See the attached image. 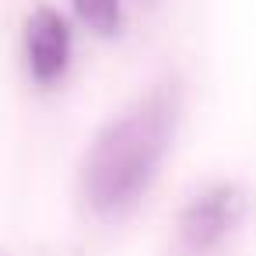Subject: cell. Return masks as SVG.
<instances>
[{
  "label": "cell",
  "instance_id": "6da1fadb",
  "mask_svg": "<svg viewBox=\"0 0 256 256\" xmlns=\"http://www.w3.org/2000/svg\"><path fill=\"white\" fill-rule=\"evenodd\" d=\"M176 120L179 92L162 81L95 134L84 154V200L98 218L116 221L144 200L172 148Z\"/></svg>",
  "mask_w": 256,
  "mask_h": 256
},
{
  "label": "cell",
  "instance_id": "7a4b0ae2",
  "mask_svg": "<svg viewBox=\"0 0 256 256\" xmlns=\"http://www.w3.org/2000/svg\"><path fill=\"white\" fill-rule=\"evenodd\" d=\"M246 218V196L221 182V186H210L204 193H196L182 210H179V242L182 249H190L193 256H204L210 249H218Z\"/></svg>",
  "mask_w": 256,
  "mask_h": 256
},
{
  "label": "cell",
  "instance_id": "3957f363",
  "mask_svg": "<svg viewBox=\"0 0 256 256\" xmlns=\"http://www.w3.org/2000/svg\"><path fill=\"white\" fill-rule=\"evenodd\" d=\"M25 64L36 84H56L70 64V28L60 11L36 8L25 22Z\"/></svg>",
  "mask_w": 256,
  "mask_h": 256
},
{
  "label": "cell",
  "instance_id": "277c9868",
  "mask_svg": "<svg viewBox=\"0 0 256 256\" xmlns=\"http://www.w3.org/2000/svg\"><path fill=\"white\" fill-rule=\"evenodd\" d=\"M74 14L102 39H112L123 25V4L120 0H70Z\"/></svg>",
  "mask_w": 256,
  "mask_h": 256
}]
</instances>
